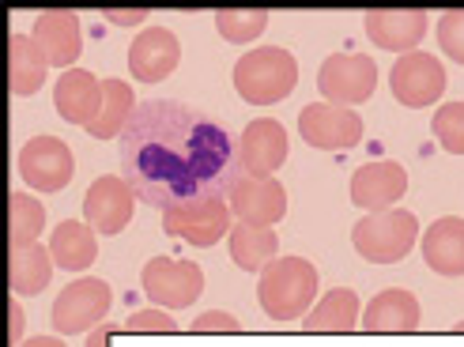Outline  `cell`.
<instances>
[{"label":"cell","mask_w":464,"mask_h":347,"mask_svg":"<svg viewBox=\"0 0 464 347\" xmlns=\"http://www.w3.org/2000/svg\"><path fill=\"white\" fill-rule=\"evenodd\" d=\"M118 151L121 178L132 185L136 200L159 212L227 197L242 174L238 144L230 132L208 113L174 99L136 106Z\"/></svg>","instance_id":"6da1fadb"},{"label":"cell","mask_w":464,"mask_h":347,"mask_svg":"<svg viewBox=\"0 0 464 347\" xmlns=\"http://www.w3.org/2000/svg\"><path fill=\"white\" fill-rule=\"evenodd\" d=\"M261 310L272 321H298L317 303V268L303 257H276L257 284Z\"/></svg>","instance_id":"7a4b0ae2"},{"label":"cell","mask_w":464,"mask_h":347,"mask_svg":"<svg viewBox=\"0 0 464 347\" xmlns=\"http://www.w3.org/2000/svg\"><path fill=\"white\" fill-rule=\"evenodd\" d=\"M298 87V61L280 45L249 50L235 64V91L249 106H276Z\"/></svg>","instance_id":"3957f363"},{"label":"cell","mask_w":464,"mask_h":347,"mask_svg":"<svg viewBox=\"0 0 464 347\" xmlns=\"http://www.w3.org/2000/svg\"><path fill=\"white\" fill-rule=\"evenodd\" d=\"M420 238V219L408 207H389V212H370L355 223L352 246L370 265H397L415 249Z\"/></svg>","instance_id":"277c9868"},{"label":"cell","mask_w":464,"mask_h":347,"mask_svg":"<svg viewBox=\"0 0 464 347\" xmlns=\"http://www.w3.org/2000/svg\"><path fill=\"white\" fill-rule=\"evenodd\" d=\"M378 87V64L366 53H333L317 68V91L329 106H362Z\"/></svg>","instance_id":"5b68a950"},{"label":"cell","mask_w":464,"mask_h":347,"mask_svg":"<svg viewBox=\"0 0 464 347\" xmlns=\"http://www.w3.org/2000/svg\"><path fill=\"white\" fill-rule=\"evenodd\" d=\"M113 291L106 280H95V275H83V280H72L50 310V325L61 336H83L99 325V321L110 313Z\"/></svg>","instance_id":"8992f818"},{"label":"cell","mask_w":464,"mask_h":347,"mask_svg":"<svg viewBox=\"0 0 464 347\" xmlns=\"http://www.w3.org/2000/svg\"><path fill=\"white\" fill-rule=\"evenodd\" d=\"M446 64L438 61L434 53H404L389 72V87H392V99L408 110H423L434 106L438 99L446 95Z\"/></svg>","instance_id":"52a82bcc"},{"label":"cell","mask_w":464,"mask_h":347,"mask_svg":"<svg viewBox=\"0 0 464 347\" xmlns=\"http://www.w3.org/2000/svg\"><path fill=\"white\" fill-rule=\"evenodd\" d=\"M76 174L72 148L57 136H34L19 151V178L38 193H61Z\"/></svg>","instance_id":"ba28073f"},{"label":"cell","mask_w":464,"mask_h":347,"mask_svg":"<svg viewBox=\"0 0 464 347\" xmlns=\"http://www.w3.org/2000/svg\"><path fill=\"white\" fill-rule=\"evenodd\" d=\"M298 136L317 151H352L362 140V118L343 106L310 102L298 113Z\"/></svg>","instance_id":"9c48e42d"},{"label":"cell","mask_w":464,"mask_h":347,"mask_svg":"<svg viewBox=\"0 0 464 347\" xmlns=\"http://www.w3.org/2000/svg\"><path fill=\"white\" fill-rule=\"evenodd\" d=\"M144 294L151 298V303L167 306V310H185L193 306L200 291H204V272L200 265L193 261H174V257H155L144 265Z\"/></svg>","instance_id":"30bf717a"},{"label":"cell","mask_w":464,"mask_h":347,"mask_svg":"<svg viewBox=\"0 0 464 347\" xmlns=\"http://www.w3.org/2000/svg\"><path fill=\"white\" fill-rule=\"evenodd\" d=\"M162 230L170 238H181L197 249H208L230 235V204L223 197L216 200H197V204H185V207H170L162 212Z\"/></svg>","instance_id":"8fae6325"},{"label":"cell","mask_w":464,"mask_h":347,"mask_svg":"<svg viewBox=\"0 0 464 347\" xmlns=\"http://www.w3.org/2000/svg\"><path fill=\"white\" fill-rule=\"evenodd\" d=\"M230 216L246 227H276L287 216V189L276 178H249L238 174L227 193Z\"/></svg>","instance_id":"7c38bea8"},{"label":"cell","mask_w":464,"mask_h":347,"mask_svg":"<svg viewBox=\"0 0 464 347\" xmlns=\"http://www.w3.org/2000/svg\"><path fill=\"white\" fill-rule=\"evenodd\" d=\"M132 212H136V193L118 174L95 178L91 189L83 193V223H91L99 235H121L132 223Z\"/></svg>","instance_id":"4fadbf2b"},{"label":"cell","mask_w":464,"mask_h":347,"mask_svg":"<svg viewBox=\"0 0 464 347\" xmlns=\"http://www.w3.org/2000/svg\"><path fill=\"white\" fill-rule=\"evenodd\" d=\"M287 129L276 121V118H257L242 129V140H238V170L249 178H276L287 163Z\"/></svg>","instance_id":"5bb4252c"},{"label":"cell","mask_w":464,"mask_h":347,"mask_svg":"<svg viewBox=\"0 0 464 347\" xmlns=\"http://www.w3.org/2000/svg\"><path fill=\"white\" fill-rule=\"evenodd\" d=\"M366 34L378 50H389V53H415L420 42L427 38V12L423 8H374L366 12Z\"/></svg>","instance_id":"9a60e30c"},{"label":"cell","mask_w":464,"mask_h":347,"mask_svg":"<svg viewBox=\"0 0 464 347\" xmlns=\"http://www.w3.org/2000/svg\"><path fill=\"white\" fill-rule=\"evenodd\" d=\"M408 193V170L392 159H378L352 174V204L362 212H389Z\"/></svg>","instance_id":"2e32d148"},{"label":"cell","mask_w":464,"mask_h":347,"mask_svg":"<svg viewBox=\"0 0 464 347\" xmlns=\"http://www.w3.org/2000/svg\"><path fill=\"white\" fill-rule=\"evenodd\" d=\"M178 61H181V42L167 27H148L129 45V72L140 83L167 80L178 68Z\"/></svg>","instance_id":"e0dca14e"},{"label":"cell","mask_w":464,"mask_h":347,"mask_svg":"<svg viewBox=\"0 0 464 347\" xmlns=\"http://www.w3.org/2000/svg\"><path fill=\"white\" fill-rule=\"evenodd\" d=\"M53 106L68 125L91 129L102 113V80L95 72H87V68H68L53 87Z\"/></svg>","instance_id":"ac0fdd59"},{"label":"cell","mask_w":464,"mask_h":347,"mask_svg":"<svg viewBox=\"0 0 464 347\" xmlns=\"http://www.w3.org/2000/svg\"><path fill=\"white\" fill-rule=\"evenodd\" d=\"M34 42L38 50L45 53L50 68H72L76 57L83 53V31H80V15L68 12V8H53V12H42L34 23Z\"/></svg>","instance_id":"d6986e66"},{"label":"cell","mask_w":464,"mask_h":347,"mask_svg":"<svg viewBox=\"0 0 464 347\" xmlns=\"http://www.w3.org/2000/svg\"><path fill=\"white\" fill-rule=\"evenodd\" d=\"M423 321L420 298L404 287H385L382 294L370 298V306L362 310L359 325L366 333H415Z\"/></svg>","instance_id":"ffe728a7"},{"label":"cell","mask_w":464,"mask_h":347,"mask_svg":"<svg viewBox=\"0 0 464 347\" xmlns=\"http://www.w3.org/2000/svg\"><path fill=\"white\" fill-rule=\"evenodd\" d=\"M423 261L438 275H464V219L442 216L423 230Z\"/></svg>","instance_id":"44dd1931"},{"label":"cell","mask_w":464,"mask_h":347,"mask_svg":"<svg viewBox=\"0 0 464 347\" xmlns=\"http://www.w3.org/2000/svg\"><path fill=\"white\" fill-rule=\"evenodd\" d=\"M99 230L83 223V219H64L50 230V253H53V265L64 272H83L95 265L99 257Z\"/></svg>","instance_id":"7402d4cb"},{"label":"cell","mask_w":464,"mask_h":347,"mask_svg":"<svg viewBox=\"0 0 464 347\" xmlns=\"http://www.w3.org/2000/svg\"><path fill=\"white\" fill-rule=\"evenodd\" d=\"M45 76H50V61L38 50L34 34H12L8 38V80H12V95L31 99L42 91Z\"/></svg>","instance_id":"603a6c76"},{"label":"cell","mask_w":464,"mask_h":347,"mask_svg":"<svg viewBox=\"0 0 464 347\" xmlns=\"http://www.w3.org/2000/svg\"><path fill=\"white\" fill-rule=\"evenodd\" d=\"M227 246H230V261L242 272H265L276 261V253H280V235H276L272 227L235 223L227 235Z\"/></svg>","instance_id":"cb8c5ba5"},{"label":"cell","mask_w":464,"mask_h":347,"mask_svg":"<svg viewBox=\"0 0 464 347\" xmlns=\"http://www.w3.org/2000/svg\"><path fill=\"white\" fill-rule=\"evenodd\" d=\"M50 275H53V253L50 246H23L12 249V261H8V287L12 294H42L50 287Z\"/></svg>","instance_id":"d4e9b609"},{"label":"cell","mask_w":464,"mask_h":347,"mask_svg":"<svg viewBox=\"0 0 464 347\" xmlns=\"http://www.w3.org/2000/svg\"><path fill=\"white\" fill-rule=\"evenodd\" d=\"M136 113V95L132 87L125 80H102V113L95 118V125H91L87 132L95 136V140H121V132L129 129Z\"/></svg>","instance_id":"484cf974"},{"label":"cell","mask_w":464,"mask_h":347,"mask_svg":"<svg viewBox=\"0 0 464 347\" xmlns=\"http://www.w3.org/2000/svg\"><path fill=\"white\" fill-rule=\"evenodd\" d=\"M359 317H362L359 294L352 287H336L321 303H314V310L306 313V329L310 333H352L359 329Z\"/></svg>","instance_id":"4316f807"},{"label":"cell","mask_w":464,"mask_h":347,"mask_svg":"<svg viewBox=\"0 0 464 347\" xmlns=\"http://www.w3.org/2000/svg\"><path fill=\"white\" fill-rule=\"evenodd\" d=\"M45 230V207L31 193H12L8 197V242L12 249L34 246L38 235Z\"/></svg>","instance_id":"83f0119b"},{"label":"cell","mask_w":464,"mask_h":347,"mask_svg":"<svg viewBox=\"0 0 464 347\" xmlns=\"http://www.w3.org/2000/svg\"><path fill=\"white\" fill-rule=\"evenodd\" d=\"M268 27V12L265 8H219L216 12V31L230 45H249L257 42Z\"/></svg>","instance_id":"f1b7e54d"},{"label":"cell","mask_w":464,"mask_h":347,"mask_svg":"<svg viewBox=\"0 0 464 347\" xmlns=\"http://www.w3.org/2000/svg\"><path fill=\"white\" fill-rule=\"evenodd\" d=\"M430 132H434V140L442 144V151L464 155V102H446L442 110H434Z\"/></svg>","instance_id":"f546056e"},{"label":"cell","mask_w":464,"mask_h":347,"mask_svg":"<svg viewBox=\"0 0 464 347\" xmlns=\"http://www.w3.org/2000/svg\"><path fill=\"white\" fill-rule=\"evenodd\" d=\"M438 45L446 50L450 61L464 64V8H450L438 19Z\"/></svg>","instance_id":"4dcf8cb0"},{"label":"cell","mask_w":464,"mask_h":347,"mask_svg":"<svg viewBox=\"0 0 464 347\" xmlns=\"http://www.w3.org/2000/svg\"><path fill=\"white\" fill-rule=\"evenodd\" d=\"M129 333H178L174 325V317L170 313H162V310H136L129 317Z\"/></svg>","instance_id":"1f68e13d"},{"label":"cell","mask_w":464,"mask_h":347,"mask_svg":"<svg viewBox=\"0 0 464 347\" xmlns=\"http://www.w3.org/2000/svg\"><path fill=\"white\" fill-rule=\"evenodd\" d=\"M193 333H238V317H230L223 310H208L193 321Z\"/></svg>","instance_id":"d6a6232c"},{"label":"cell","mask_w":464,"mask_h":347,"mask_svg":"<svg viewBox=\"0 0 464 347\" xmlns=\"http://www.w3.org/2000/svg\"><path fill=\"white\" fill-rule=\"evenodd\" d=\"M23 325H27V317H23L19 298H12V303H8V343H12V347L23 343Z\"/></svg>","instance_id":"836d02e7"},{"label":"cell","mask_w":464,"mask_h":347,"mask_svg":"<svg viewBox=\"0 0 464 347\" xmlns=\"http://www.w3.org/2000/svg\"><path fill=\"white\" fill-rule=\"evenodd\" d=\"M151 12L148 8H132V12H118V8H106L102 19H110L113 27H136V23H144Z\"/></svg>","instance_id":"e575fe53"},{"label":"cell","mask_w":464,"mask_h":347,"mask_svg":"<svg viewBox=\"0 0 464 347\" xmlns=\"http://www.w3.org/2000/svg\"><path fill=\"white\" fill-rule=\"evenodd\" d=\"M110 325H102V329H91V336H87V347H106L110 343Z\"/></svg>","instance_id":"d590c367"},{"label":"cell","mask_w":464,"mask_h":347,"mask_svg":"<svg viewBox=\"0 0 464 347\" xmlns=\"http://www.w3.org/2000/svg\"><path fill=\"white\" fill-rule=\"evenodd\" d=\"M19 347H64V340H57V336H31L27 343H19Z\"/></svg>","instance_id":"8d00e7d4"},{"label":"cell","mask_w":464,"mask_h":347,"mask_svg":"<svg viewBox=\"0 0 464 347\" xmlns=\"http://www.w3.org/2000/svg\"><path fill=\"white\" fill-rule=\"evenodd\" d=\"M457 333H464V321H460V325H457Z\"/></svg>","instance_id":"74e56055"}]
</instances>
